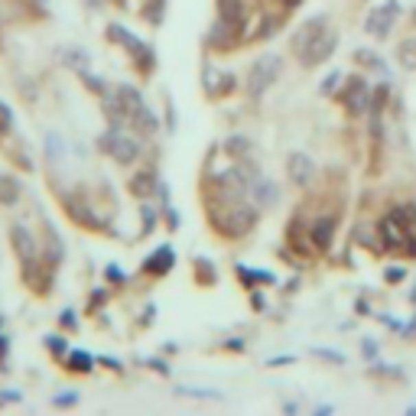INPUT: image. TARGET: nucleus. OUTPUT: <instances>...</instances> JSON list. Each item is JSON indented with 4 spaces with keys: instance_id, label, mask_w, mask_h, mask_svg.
<instances>
[{
    "instance_id": "nucleus-1",
    "label": "nucleus",
    "mask_w": 416,
    "mask_h": 416,
    "mask_svg": "<svg viewBox=\"0 0 416 416\" xmlns=\"http://www.w3.org/2000/svg\"><path fill=\"white\" fill-rule=\"evenodd\" d=\"M277 72H280V59H260L257 65L251 69V75H247V91H251V98H260Z\"/></svg>"
},
{
    "instance_id": "nucleus-2",
    "label": "nucleus",
    "mask_w": 416,
    "mask_h": 416,
    "mask_svg": "<svg viewBox=\"0 0 416 416\" xmlns=\"http://www.w3.org/2000/svg\"><path fill=\"white\" fill-rule=\"evenodd\" d=\"M393 16H397V7H393V3H384L380 10H374L371 16H367V33H371V36H378V39H384L387 33H391Z\"/></svg>"
},
{
    "instance_id": "nucleus-3",
    "label": "nucleus",
    "mask_w": 416,
    "mask_h": 416,
    "mask_svg": "<svg viewBox=\"0 0 416 416\" xmlns=\"http://www.w3.org/2000/svg\"><path fill=\"white\" fill-rule=\"evenodd\" d=\"M332 46H335V33H329V30H325L319 39H312V43H309V49L303 52L299 59H303V65H319L322 59H329V56H332Z\"/></svg>"
},
{
    "instance_id": "nucleus-4",
    "label": "nucleus",
    "mask_w": 416,
    "mask_h": 416,
    "mask_svg": "<svg viewBox=\"0 0 416 416\" xmlns=\"http://www.w3.org/2000/svg\"><path fill=\"white\" fill-rule=\"evenodd\" d=\"M104 147L111 150V157L121 159V163H134V159L140 157V147H137L134 140H127L124 134H117V130H114V134L104 140Z\"/></svg>"
},
{
    "instance_id": "nucleus-5",
    "label": "nucleus",
    "mask_w": 416,
    "mask_h": 416,
    "mask_svg": "<svg viewBox=\"0 0 416 416\" xmlns=\"http://www.w3.org/2000/svg\"><path fill=\"white\" fill-rule=\"evenodd\" d=\"M10 241H13V251H16V257L23 260V267L30 270V267H33V260H36V244H33V234L26 231V228H13Z\"/></svg>"
},
{
    "instance_id": "nucleus-6",
    "label": "nucleus",
    "mask_w": 416,
    "mask_h": 416,
    "mask_svg": "<svg viewBox=\"0 0 416 416\" xmlns=\"http://www.w3.org/2000/svg\"><path fill=\"white\" fill-rule=\"evenodd\" d=\"M325 16H316V20H309L306 26H303V30H299V33H296V39H293V49H296V56H303V52L309 49V43H312V39H319L322 36V33H325Z\"/></svg>"
},
{
    "instance_id": "nucleus-7",
    "label": "nucleus",
    "mask_w": 416,
    "mask_h": 416,
    "mask_svg": "<svg viewBox=\"0 0 416 416\" xmlns=\"http://www.w3.org/2000/svg\"><path fill=\"white\" fill-rule=\"evenodd\" d=\"M218 16L228 30H238L244 23V3L241 0H218Z\"/></svg>"
},
{
    "instance_id": "nucleus-8",
    "label": "nucleus",
    "mask_w": 416,
    "mask_h": 416,
    "mask_svg": "<svg viewBox=\"0 0 416 416\" xmlns=\"http://www.w3.org/2000/svg\"><path fill=\"white\" fill-rule=\"evenodd\" d=\"M371 95H367V85L361 82V78H351V85H348V108H351V114H365L367 104H371Z\"/></svg>"
},
{
    "instance_id": "nucleus-9",
    "label": "nucleus",
    "mask_w": 416,
    "mask_h": 416,
    "mask_svg": "<svg viewBox=\"0 0 416 416\" xmlns=\"http://www.w3.org/2000/svg\"><path fill=\"white\" fill-rule=\"evenodd\" d=\"M114 98H117V108H121L124 114H130V117H134L137 111L143 108V98H140V95H137V91H134L130 85H117Z\"/></svg>"
},
{
    "instance_id": "nucleus-10",
    "label": "nucleus",
    "mask_w": 416,
    "mask_h": 416,
    "mask_svg": "<svg viewBox=\"0 0 416 416\" xmlns=\"http://www.w3.org/2000/svg\"><path fill=\"white\" fill-rule=\"evenodd\" d=\"M309 176H312V163H309V157H290V179L293 183H309Z\"/></svg>"
},
{
    "instance_id": "nucleus-11",
    "label": "nucleus",
    "mask_w": 416,
    "mask_h": 416,
    "mask_svg": "<svg viewBox=\"0 0 416 416\" xmlns=\"http://www.w3.org/2000/svg\"><path fill=\"white\" fill-rule=\"evenodd\" d=\"M332 234H335V218H319L316 228H312V241H316V247H329Z\"/></svg>"
},
{
    "instance_id": "nucleus-12",
    "label": "nucleus",
    "mask_w": 416,
    "mask_h": 416,
    "mask_svg": "<svg viewBox=\"0 0 416 416\" xmlns=\"http://www.w3.org/2000/svg\"><path fill=\"white\" fill-rule=\"evenodd\" d=\"M397 59L404 69H416V39H404L400 49H397Z\"/></svg>"
},
{
    "instance_id": "nucleus-13",
    "label": "nucleus",
    "mask_w": 416,
    "mask_h": 416,
    "mask_svg": "<svg viewBox=\"0 0 416 416\" xmlns=\"http://www.w3.org/2000/svg\"><path fill=\"white\" fill-rule=\"evenodd\" d=\"M16 196H20V185L13 183V179H7V176H0V202L3 205H13Z\"/></svg>"
},
{
    "instance_id": "nucleus-14",
    "label": "nucleus",
    "mask_w": 416,
    "mask_h": 416,
    "mask_svg": "<svg viewBox=\"0 0 416 416\" xmlns=\"http://www.w3.org/2000/svg\"><path fill=\"white\" fill-rule=\"evenodd\" d=\"M166 267H172V251L170 247L157 251V254H153V264H147V270H153V273H163Z\"/></svg>"
},
{
    "instance_id": "nucleus-15",
    "label": "nucleus",
    "mask_w": 416,
    "mask_h": 416,
    "mask_svg": "<svg viewBox=\"0 0 416 416\" xmlns=\"http://www.w3.org/2000/svg\"><path fill=\"white\" fill-rule=\"evenodd\" d=\"M384 234H387V241L391 244H400L406 234H404V228H397V215H391V218H384Z\"/></svg>"
},
{
    "instance_id": "nucleus-16",
    "label": "nucleus",
    "mask_w": 416,
    "mask_h": 416,
    "mask_svg": "<svg viewBox=\"0 0 416 416\" xmlns=\"http://www.w3.org/2000/svg\"><path fill=\"white\" fill-rule=\"evenodd\" d=\"M150 189H153V176H137V183H134V192H137V196H140V192L147 196Z\"/></svg>"
},
{
    "instance_id": "nucleus-17",
    "label": "nucleus",
    "mask_w": 416,
    "mask_h": 416,
    "mask_svg": "<svg viewBox=\"0 0 416 416\" xmlns=\"http://www.w3.org/2000/svg\"><path fill=\"white\" fill-rule=\"evenodd\" d=\"M10 127H13V114L3 108V104H0V134H7Z\"/></svg>"
},
{
    "instance_id": "nucleus-18",
    "label": "nucleus",
    "mask_w": 416,
    "mask_h": 416,
    "mask_svg": "<svg viewBox=\"0 0 416 416\" xmlns=\"http://www.w3.org/2000/svg\"><path fill=\"white\" fill-rule=\"evenodd\" d=\"M72 365L78 367V371H85V367H88V355H82V351H78V355H72Z\"/></svg>"
},
{
    "instance_id": "nucleus-19",
    "label": "nucleus",
    "mask_w": 416,
    "mask_h": 416,
    "mask_svg": "<svg viewBox=\"0 0 416 416\" xmlns=\"http://www.w3.org/2000/svg\"><path fill=\"white\" fill-rule=\"evenodd\" d=\"M286 3H299V0H286Z\"/></svg>"
},
{
    "instance_id": "nucleus-20",
    "label": "nucleus",
    "mask_w": 416,
    "mask_h": 416,
    "mask_svg": "<svg viewBox=\"0 0 416 416\" xmlns=\"http://www.w3.org/2000/svg\"><path fill=\"white\" fill-rule=\"evenodd\" d=\"M413 20H416V10H413Z\"/></svg>"
},
{
    "instance_id": "nucleus-21",
    "label": "nucleus",
    "mask_w": 416,
    "mask_h": 416,
    "mask_svg": "<svg viewBox=\"0 0 416 416\" xmlns=\"http://www.w3.org/2000/svg\"><path fill=\"white\" fill-rule=\"evenodd\" d=\"M39 3H46V0H39Z\"/></svg>"
}]
</instances>
